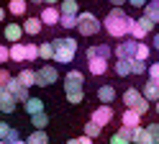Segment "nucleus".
I'll use <instances>...</instances> for the list:
<instances>
[{"instance_id": "nucleus-1", "label": "nucleus", "mask_w": 159, "mask_h": 144, "mask_svg": "<svg viewBox=\"0 0 159 144\" xmlns=\"http://www.w3.org/2000/svg\"><path fill=\"white\" fill-rule=\"evenodd\" d=\"M134 23H136V18H131L126 13L123 8H113L111 13L105 16V21H103V28L111 34L113 39H128L131 36V28H134Z\"/></svg>"}, {"instance_id": "nucleus-2", "label": "nucleus", "mask_w": 159, "mask_h": 144, "mask_svg": "<svg viewBox=\"0 0 159 144\" xmlns=\"http://www.w3.org/2000/svg\"><path fill=\"white\" fill-rule=\"evenodd\" d=\"M54 46H57L54 62H62V65H69L75 59V54H77V39H72V36L54 39Z\"/></svg>"}, {"instance_id": "nucleus-3", "label": "nucleus", "mask_w": 159, "mask_h": 144, "mask_svg": "<svg viewBox=\"0 0 159 144\" xmlns=\"http://www.w3.org/2000/svg\"><path fill=\"white\" fill-rule=\"evenodd\" d=\"M100 28H103V23L98 21L95 13H90V10H82V13H80V26H77V31H80L82 36H95Z\"/></svg>"}, {"instance_id": "nucleus-4", "label": "nucleus", "mask_w": 159, "mask_h": 144, "mask_svg": "<svg viewBox=\"0 0 159 144\" xmlns=\"http://www.w3.org/2000/svg\"><path fill=\"white\" fill-rule=\"evenodd\" d=\"M139 44L141 41H136V39H123V41H118V46L113 49L116 51V57L118 59H136V54H139Z\"/></svg>"}, {"instance_id": "nucleus-5", "label": "nucleus", "mask_w": 159, "mask_h": 144, "mask_svg": "<svg viewBox=\"0 0 159 144\" xmlns=\"http://www.w3.org/2000/svg\"><path fill=\"white\" fill-rule=\"evenodd\" d=\"M36 77H39V88H49L59 80V70L54 65H41V70H36Z\"/></svg>"}, {"instance_id": "nucleus-6", "label": "nucleus", "mask_w": 159, "mask_h": 144, "mask_svg": "<svg viewBox=\"0 0 159 144\" xmlns=\"http://www.w3.org/2000/svg\"><path fill=\"white\" fill-rule=\"evenodd\" d=\"M75 90H85V75L80 70H69L64 75V93H75Z\"/></svg>"}, {"instance_id": "nucleus-7", "label": "nucleus", "mask_w": 159, "mask_h": 144, "mask_svg": "<svg viewBox=\"0 0 159 144\" xmlns=\"http://www.w3.org/2000/svg\"><path fill=\"white\" fill-rule=\"evenodd\" d=\"M90 121H95L98 126H103V129H105L108 123L113 121V108L108 106V103H103V106H98V108L93 111V116H90Z\"/></svg>"}, {"instance_id": "nucleus-8", "label": "nucleus", "mask_w": 159, "mask_h": 144, "mask_svg": "<svg viewBox=\"0 0 159 144\" xmlns=\"http://www.w3.org/2000/svg\"><path fill=\"white\" fill-rule=\"evenodd\" d=\"M16 103H18V98L13 95L8 88H0V111L3 113H13L16 111Z\"/></svg>"}, {"instance_id": "nucleus-9", "label": "nucleus", "mask_w": 159, "mask_h": 144, "mask_svg": "<svg viewBox=\"0 0 159 144\" xmlns=\"http://www.w3.org/2000/svg\"><path fill=\"white\" fill-rule=\"evenodd\" d=\"M44 21V26H57L59 21H62V10H59L57 5H46L44 10H41V16H39Z\"/></svg>"}, {"instance_id": "nucleus-10", "label": "nucleus", "mask_w": 159, "mask_h": 144, "mask_svg": "<svg viewBox=\"0 0 159 144\" xmlns=\"http://www.w3.org/2000/svg\"><path fill=\"white\" fill-rule=\"evenodd\" d=\"M111 54H116V51L108 46V44H98V46H90V49L85 51L87 59H98V57H100V59H111Z\"/></svg>"}, {"instance_id": "nucleus-11", "label": "nucleus", "mask_w": 159, "mask_h": 144, "mask_svg": "<svg viewBox=\"0 0 159 144\" xmlns=\"http://www.w3.org/2000/svg\"><path fill=\"white\" fill-rule=\"evenodd\" d=\"M121 123L128 126V129H139V126H141V113L134 111V108H126L123 116H121Z\"/></svg>"}, {"instance_id": "nucleus-12", "label": "nucleus", "mask_w": 159, "mask_h": 144, "mask_svg": "<svg viewBox=\"0 0 159 144\" xmlns=\"http://www.w3.org/2000/svg\"><path fill=\"white\" fill-rule=\"evenodd\" d=\"M41 26H44V21L39 18V16H28L23 21V31H26L28 36H39V34H41Z\"/></svg>"}, {"instance_id": "nucleus-13", "label": "nucleus", "mask_w": 159, "mask_h": 144, "mask_svg": "<svg viewBox=\"0 0 159 144\" xmlns=\"http://www.w3.org/2000/svg\"><path fill=\"white\" fill-rule=\"evenodd\" d=\"M23 34H26V31H23V23H8V26H5V41H11V44H18Z\"/></svg>"}, {"instance_id": "nucleus-14", "label": "nucleus", "mask_w": 159, "mask_h": 144, "mask_svg": "<svg viewBox=\"0 0 159 144\" xmlns=\"http://www.w3.org/2000/svg\"><path fill=\"white\" fill-rule=\"evenodd\" d=\"M87 70H90V75H95V77H103L105 72H108V59H87Z\"/></svg>"}, {"instance_id": "nucleus-15", "label": "nucleus", "mask_w": 159, "mask_h": 144, "mask_svg": "<svg viewBox=\"0 0 159 144\" xmlns=\"http://www.w3.org/2000/svg\"><path fill=\"white\" fill-rule=\"evenodd\" d=\"M141 100H144V93H139L136 88H128V90L123 93V106H126V108H136Z\"/></svg>"}, {"instance_id": "nucleus-16", "label": "nucleus", "mask_w": 159, "mask_h": 144, "mask_svg": "<svg viewBox=\"0 0 159 144\" xmlns=\"http://www.w3.org/2000/svg\"><path fill=\"white\" fill-rule=\"evenodd\" d=\"M144 98L146 100H152V103H157L159 100V80H149V82H144Z\"/></svg>"}, {"instance_id": "nucleus-17", "label": "nucleus", "mask_w": 159, "mask_h": 144, "mask_svg": "<svg viewBox=\"0 0 159 144\" xmlns=\"http://www.w3.org/2000/svg\"><path fill=\"white\" fill-rule=\"evenodd\" d=\"M11 62H28V54H26V41L11 44Z\"/></svg>"}, {"instance_id": "nucleus-18", "label": "nucleus", "mask_w": 159, "mask_h": 144, "mask_svg": "<svg viewBox=\"0 0 159 144\" xmlns=\"http://www.w3.org/2000/svg\"><path fill=\"white\" fill-rule=\"evenodd\" d=\"M98 100L111 106V103L116 100V88L113 85H100V88H98Z\"/></svg>"}, {"instance_id": "nucleus-19", "label": "nucleus", "mask_w": 159, "mask_h": 144, "mask_svg": "<svg viewBox=\"0 0 159 144\" xmlns=\"http://www.w3.org/2000/svg\"><path fill=\"white\" fill-rule=\"evenodd\" d=\"M39 54H41V59H46V62H54V54H57L54 41H41V44H39Z\"/></svg>"}, {"instance_id": "nucleus-20", "label": "nucleus", "mask_w": 159, "mask_h": 144, "mask_svg": "<svg viewBox=\"0 0 159 144\" xmlns=\"http://www.w3.org/2000/svg\"><path fill=\"white\" fill-rule=\"evenodd\" d=\"M0 139H5V142H18V139H21V131L13 129V126H8V123H0Z\"/></svg>"}, {"instance_id": "nucleus-21", "label": "nucleus", "mask_w": 159, "mask_h": 144, "mask_svg": "<svg viewBox=\"0 0 159 144\" xmlns=\"http://www.w3.org/2000/svg\"><path fill=\"white\" fill-rule=\"evenodd\" d=\"M18 80H21V82H23L26 88H34V85H39L36 70H21V72H18Z\"/></svg>"}, {"instance_id": "nucleus-22", "label": "nucleus", "mask_w": 159, "mask_h": 144, "mask_svg": "<svg viewBox=\"0 0 159 144\" xmlns=\"http://www.w3.org/2000/svg\"><path fill=\"white\" fill-rule=\"evenodd\" d=\"M134 144H157V142H154L152 134H149V129H141V126H139V129L134 131Z\"/></svg>"}, {"instance_id": "nucleus-23", "label": "nucleus", "mask_w": 159, "mask_h": 144, "mask_svg": "<svg viewBox=\"0 0 159 144\" xmlns=\"http://www.w3.org/2000/svg\"><path fill=\"white\" fill-rule=\"evenodd\" d=\"M26 10H28V0H11L8 3V13L13 16H26Z\"/></svg>"}, {"instance_id": "nucleus-24", "label": "nucleus", "mask_w": 159, "mask_h": 144, "mask_svg": "<svg viewBox=\"0 0 159 144\" xmlns=\"http://www.w3.org/2000/svg\"><path fill=\"white\" fill-rule=\"evenodd\" d=\"M23 108L28 111V116H36V113H44V100H41V98H31L28 103H23Z\"/></svg>"}, {"instance_id": "nucleus-25", "label": "nucleus", "mask_w": 159, "mask_h": 144, "mask_svg": "<svg viewBox=\"0 0 159 144\" xmlns=\"http://www.w3.org/2000/svg\"><path fill=\"white\" fill-rule=\"evenodd\" d=\"M144 16L152 18L154 23H159V0H149L146 8H144Z\"/></svg>"}, {"instance_id": "nucleus-26", "label": "nucleus", "mask_w": 159, "mask_h": 144, "mask_svg": "<svg viewBox=\"0 0 159 144\" xmlns=\"http://www.w3.org/2000/svg\"><path fill=\"white\" fill-rule=\"evenodd\" d=\"M62 16H80V5L77 0H62Z\"/></svg>"}, {"instance_id": "nucleus-27", "label": "nucleus", "mask_w": 159, "mask_h": 144, "mask_svg": "<svg viewBox=\"0 0 159 144\" xmlns=\"http://www.w3.org/2000/svg\"><path fill=\"white\" fill-rule=\"evenodd\" d=\"M131 62H134V59H118V62H116V67H113V70H116V75H118V77L131 75Z\"/></svg>"}, {"instance_id": "nucleus-28", "label": "nucleus", "mask_w": 159, "mask_h": 144, "mask_svg": "<svg viewBox=\"0 0 159 144\" xmlns=\"http://www.w3.org/2000/svg\"><path fill=\"white\" fill-rule=\"evenodd\" d=\"M26 142H28V144H49V137H46L44 129H34V134H31Z\"/></svg>"}, {"instance_id": "nucleus-29", "label": "nucleus", "mask_w": 159, "mask_h": 144, "mask_svg": "<svg viewBox=\"0 0 159 144\" xmlns=\"http://www.w3.org/2000/svg\"><path fill=\"white\" fill-rule=\"evenodd\" d=\"M82 134H85V137H90V139H95V137H100V134H103V126H98L95 121H87L85 129H82Z\"/></svg>"}, {"instance_id": "nucleus-30", "label": "nucleus", "mask_w": 159, "mask_h": 144, "mask_svg": "<svg viewBox=\"0 0 159 144\" xmlns=\"http://www.w3.org/2000/svg\"><path fill=\"white\" fill-rule=\"evenodd\" d=\"M46 123H49L46 113H36V116H31V126L34 129H46Z\"/></svg>"}, {"instance_id": "nucleus-31", "label": "nucleus", "mask_w": 159, "mask_h": 144, "mask_svg": "<svg viewBox=\"0 0 159 144\" xmlns=\"http://www.w3.org/2000/svg\"><path fill=\"white\" fill-rule=\"evenodd\" d=\"M59 23H62V28H77L80 26V16H62V21H59Z\"/></svg>"}, {"instance_id": "nucleus-32", "label": "nucleus", "mask_w": 159, "mask_h": 144, "mask_svg": "<svg viewBox=\"0 0 159 144\" xmlns=\"http://www.w3.org/2000/svg\"><path fill=\"white\" fill-rule=\"evenodd\" d=\"M26 54H28V62H36L39 57V44H34V41H26Z\"/></svg>"}, {"instance_id": "nucleus-33", "label": "nucleus", "mask_w": 159, "mask_h": 144, "mask_svg": "<svg viewBox=\"0 0 159 144\" xmlns=\"http://www.w3.org/2000/svg\"><path fill=\"white\" fill-rule=\"evenodd\" d=\"M67 103H75V106L85 103V90H75V93H67Z\"/></svg>"}, {"instance_id": "nucleus-34", "label": "nucleus", "mask_w": 159, "mask_h": 144, "mask_svg": "<svg viewBox=\"0 0 159 144\" xmlns=\"http://www.w3.org/2000/svg\"><path fill=\"white\" fill-rule=\"evenodd\" d=\"M144 72H149L146 62H141V59H134V62H131V75H144Z\"/></svg>"}, {"instance_id": "nucleus-35", "label": "nucleus", "mask_w": 159, "mask_h": 144, "mask_svg": "<svg viewBox=\"0 0 159 144\" xmlns=\"http://www.w3.org/2000/svg\"><path fill=\"white\" fill-rule=\"evenodd\" d=\"M149 34H146V31L141 28V26H139V18H136V23H134V28H131V39H136V41H144Z\"/></svg>"}, {"instance_id": "nucleus-36", "label": "nucleus", "mask_w": 159, "mask_h": 144, "mask_svg": "<svg viewBox=\"0 0 159 144\" xmlns=\"http://www.w3.org/2000/svg\"><path fill=\"white\" fill-rule=\"evenodd\" d=\"M149 54H152V46H149V44H144V41H141V44H139V54H136V59L146 62V59H149Z\"/></svg>"}, {"instance_id": "nucleus-37", "label": "nucleus", "mask_w": 159, "mask_h": 144, "mask_svg": "<svg viewBox=\"0 0 159 144\" xmlns=\"http://www.w3.org/2000/svg\"><path fill=\"white\" fill-rule=\"evenodd\" d=\"M111 144H131V139H128L126 134H123L121 129H118V131L113 134V137H111Z\"/></svg>"}, {"instance_id": "nucleus-38", "label": "nucleus", "mask_w": 159, "mask_h": 144, "mask_svg": "<svg viewBox=\"0 0 159 144\" xmlns=\"http://www.w3.org/2000/svg\"><path fill=\"white\" fill-rule=\"evenodd\" d=\"M139 26H141V28L146 31V34H152V31H154V26H157V23H154L152 18H146V16H141V18H139Z\"/></svg>"}, {"instance_id": "nucleus-39", "label": "nucleus", "mask_w": 159, "mask_h": 144, "mask_svg": "<svg viewBox=\"0 0 159 144\" xmlns=\"http://www.w3.org/2000/svg\"><path fill=\"white\" fill-rule=\"evenodd\" d=\"M0 62H11V44H5V46H0Z\"/></svg>"}, {"instance_id": "nucleus-40", "label": "nucleus", "mask_w": 159, "mask_h": 144, "mask_svg": "<svg viewBox=\"0 0 159 144\" xmlns=\"http://www.w3.org/2000/svg\"><path fill=\"white\" fill-rule=\"evenodd\" d=\"M149 80H159V62H154V65H149Z\"/></svg>"}, {"instance_id": "nucleus-41", "label": "nucleus", "mask_w": 159, "mask_h": 144, "mask_svg": "<svg viewBox=\"0 0 159 144\" xmlns=\"http://www.w3.org/2000/svg\"><path fill=\"white\" fill-rule=\"evenodd\" d=\"M11 80H13V77H11V72H8V70L3 67V70H0V88H5Z\"/></svg>"}, {"instance_id": "nucleus-42", "label": "nucleus", "mask_w": 159, "mask_h": 144, "mask_svg": "<svg viewBox=\"0 0 159 144\" xmlns=\"http://www.w3.org/2000/svg\"><path fill=\"white\" fill-rule=\"evenodd\" d=\"M146 129H149V134H152V137H154V142L159 144V123H149Z\"/></svg>"}, {"instance_id": "nucleus-43", "label": "nucleus", "mask_w": 159, "mask_h": 144, "mask_svg": "<svg viewBox=\"0 0 159 144\" xmlns=\"http://www.w3.org/2000/svg\"><path fill=\"white\" fill-rule=\"evenodd\" d=\"M149 103H152V100H146V98H144V100H141V103H139V106H136L134 111H139V113H141V116H144V113L149 111Z\"/></svg>"}, {"instance_id": "nucleus-44", "label": "nucleus", "mask_w": 159, "mask_h": 144, "mask_svg": "<svg viewBox=\"0 0 159 144\" xmlns=\"http://www.w3.org/2000/svg\"><path fill=\"white\" fill-rule=\"evenodd\" d=\"M128 3H131L134 8H146V3H149V0H128Z\"/></svg>"}, {"instance_id": "nucleus-45", "label": "nucleus", "mask_w": 159, "mask_h": 144, "mask_svg": "<svg viewBox=\"0 0 159 144\" xmlns=\"http://www.w3.org/2000/svg\"><path fill=\"white\" fill-rule=\"evenodd\" d=\"M108 3H113V8H123V3H128V0H108Z\"/></svg>"}, {"instance_id": "nucleus-46", "label": "nucleus", "mask_w": 159, "mask_h": 144, "mask_svg": "<svg viewBox=\"0 0 159 144\" xmlns=\"http://www.w3.org/2000/svg\"><path fill=\"white\" fill-rule=\"evenodd\" d=\"M80 142H82V144H93V139H90V137H85V134L80 137Z\"/></svg>"}, {"instance_id": "nucleus-47", "label": "nucleus", "mask_w": 159, "mask_h": 144, "mask_svg": "<svg viewBox=\"0 0 159 144\" xmlns=\"http://www.w3.org/2000/svg\"><path fill=\"white\" fill-rule=\"evenodd\" d=\"M152 41H154V49L159 51V34H154V39H152Z\"/></svg>"}, {"instance_id": "nucleus-48", "label": "nucleus", "mask_w": 159, "mask_h": 144, "mask_svg": "<svg viewBox=\"0 0 159 144\" xmlns=\"http://www.w3.org/2000/svg\"><path fill=\"white\" fill-rule=\"evenodd\" d=\"M64 144H82V142H80V137H77V139H67Z\"/></svg>"}, {"instance_id": "nucleus-49", "label": "nucleus", "mask_w": 159, "mask_h": 144, "mask_svg": "<svg viewBox=\"0 0 159 144\" xmlns=\"http://www.w3.org/2000/svg\"><path fill=\"white\" fill-rule=\"evenodd\" d=\"M59 0H44V5H57Z\"/></svg>"}, {"instance_id": "nucleus-50", "label": "nucleus", "mask_w": 159, "mask_h": 144, "mask_svg": "<svg viewBox=\"0 0 159 144\" xmlns=\"http://www.w3.org/2000/svg\"><path fill=\"white\" fill-rule=\"evenodd\" d=\"M11 144H28L26 139H18V142H11Z\"/></svg>"}, {"instance_id": "nucleus-51", "label": "nucleus", "mask_w": 159, "mask_h": 144, "mask_svg": "<svg viewBox=\"0 0 159 144\" xmlns=\"http://www.w3.org/2000/svg\"><path fill=\"white\" fill-rule=\"evenodd\" d=\"M31 3H36V5H41V3H44V0H31Z\"/></svg>"}, {"instance_id": "nucleus-52", "label": "nucleus", "mask_w": 159, "mask_h": 144, "mask_svg": "<svg viewBox=\"0 0 159 144\" xmlns=\"http://www.w3.org/2000/svg\"><path fill=\"white\" fill-rule=\"evenodd\" d=\"M154 108H157V113H159V100H157V106H154Z\"/></svg>"}, {"instance_id": "nucleus-53", "label": "nucleus", "mask_w": 159, "mask_h": 144, "mask_svg": "<svg viewBox=\"0 0 159 144\" xmlns=\"http://www.w3.org/2000/svg\"><path fill=\"white\" fill-rule=\"evenodd\" d=\"M8 3H11V0H8Z\"/></svg>"}]
</instances>
